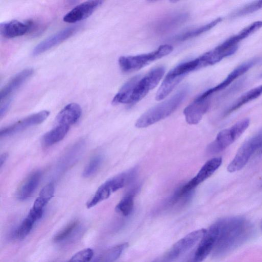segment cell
<instances>
[{
	"instance_id": "6da1fadb",
	"label": "cell",
	"mask_w": 262,
	"mask_h": 262,
	"mask_svg": "<svg viewBox=\"0 0 262 262\" xmlns=\"http://www.w3.org/2000/svg\"><path fill=\"white\" fill-rule=\"evenodd\" d=\"M217 222L219 232L212 251L214 257H222L241 245L252 232L249 222L242 217H229Z\"/></svg>"
},
{
	"instance_id": "7a4b0ae2",
	"label": "cell",
	"mask_w": 262,
	"mask_h": 262,
	"mask_svg": "<svg viewBox=\"0 0 262 262\" xmlns=\"http://www.w3.org/2000/svg\"><path fill=\"white\" fill-rule=\"evenodd\" d=\"M188 90L183 86L171 97L148 110L137 120L135 126L146 127L170 115L183 102Z\"/></svg>"
},
{
	"instance_id": "3957f363",
	"label": "cell",
	"mask_w": 262,
	"mask_h": 262,
	"mask_svg": "<svg viewBox=\"0 0 262 262\" xmlns=\"http://www.w3.org/2000/svg\"><path fill=\"white\" fill-rule=\"evenodd\" d=\"M200 68L198 57L176 66L167 74L156 93V99H164L187 74Z\"/></svg>"
},
{
	"instance_id": "277c9868",
	"label": "cell",
	"mask_w": 262,
	"mask_h": 262,
	"mask_svg": "<svg viewBox=\"0 0 262 262\" xmlns=\"http://www.w3.org/2000/svg\"><path fill=\"white\" fill-rule=\"evenodd\" d=\"M173 47L166 44L160 46L151 52L135 56H123L119 57L118 63L124 72H130L139 70L150 62L169 54Z\"/></svg>"
},
{
	"instance_id": "5b68a950",
	"label": "cell",
	"mask_w": 262,
	"mask_h": 262,
	"mask_svg": "<svg viewBox=\"0 0 262 262\" xmlns=\"http://www.w3.org/2000/svg\"><path fill=\"white\" fill-rule=\"evenodd\" d=\"M136 169L133 168L116 176L102 184L94 195L86 203V207L91 208L107 199L111 194L125 186L133 180Z\"/></svg>"
},
{
	"instance_id": "8992f818",
	"label": "cell",
	"mask_w": 262,
	"mask_h": 262,
	"mask_svg": "<svg viewBox=\"0 0 262 262\" xmlns=\"http://www.w3.org/2000/svg\"><path fill=\"white\" fill-rule=\"evenodd\" d=\"M222 163L221 157L213 158L207 161L194 178L175 191L170 198L171 201L177 203L182 198L186 197L198 185L209 178Z\"/></svg>"
},
{
	"instance_id": "52a82bcc",
	"label": "cell",
	"mask_w": 262,
	"mask_h": 262,
	"mask_svg": "<svg viewBox=\"0 0 262 262\" xmlns=\"http://www.w3.org/2000/svg\"><path fill=\"white\" fill-rule=\"evenodd\" d=\"M249 124L250 120L245 118L236 122L231 127L220 131L215 140L208 145V152L214 154L225 150L243 134Z\"/></svg>"
},
{
	"instance_id": "ba28073f",
	"label": "cell",
	"mask_w": 262,
	"mask_h": 262,
	"mask_svg": "<svg viewBox=\"0 0 262 262\" xmlns=\"http://www.w3.org/2000/svg\"><path fill=\"white\" fill-rule=\"evenodd\" d=\"M262 145V129L245 141L237 150L227 166V170L234 172L240 170L248 163L251 156Z\"/></svg>"
},
{
	"instance_id": "9c48e42d",
	"label": "cell",
	"mask_w": 262,
	"mask_h": 262,
	"mask_svg": "<svg viewBox=\"0 0 262 262\" xmlns=\"http://www.w3.org/2000/svg\"><path fill=\"white\" fill-rule=\"evenodd\" d=\"M164 73L165 68L158 67L151 70L144 77L140 78L134 89L129 104L137 103L143 98L158 85Z\"/></svg>"
},
{
	"instance_id": "30bf717a",
	"label": "cell",
	"mask_w": 262,
	"mask_h": 262,
	"mask_svg": "<svg viewBox=\"0 0 262 262\" xmlns=\"http://www.w3.org/2000/svg\"><path fill=\"white\" fill-rule=\"evenodd\" d=\"M206 232L205 229L197 230L182 238L172 246L161 262H171L177 259L201 240Z\"/></svg>"
},
{
	"instance_id": "8fae6325",
	"label": "cell",
	"mask_w": 262,
	"mask_h": 262,
	"mask_svg": "<svg viewBox=\"0 0 262 262\" xmlns=\"http://www.w3.org/2000/svg\"><path fill=\"white\" fill-rule=\"evenodd\" d=\"M219 232V225L215 222L211 225L204 235L193 254L194 262L202 261L212 251L214 246Z\"/></svg>"
},
{
	"instance_id": "7c38bea8",
	"label": "cell",
	"mask_w": 262,
	"mask_h": 262,
	"mask_svg": "<svg viewBox=\"0 0 262 262\" xmlns=\"http://www.w3.org/2000/svg\"><path fill=\"white\" fill-rule=\"evenodd\" d=\"M78 29L76 25L68 27L48 37L34 47L32 56H37L59 44L74 35Z\"/></svg>"
},
{
	"instance_id": "4fadbf2b",
	"label": "cell",
	"mask_w": 262,
	"mask_h": 262,
	"mask_svg": "<svg viewBox=\"0 0 262 262\" xmlns=\"http://www.w3.org/2000/svg\"><path fill=\"white\" fill-rule=\"evenodd\" d=\"M210 97L200 94L185 108L183 113L188 124H196L201 121L209 109Z\"/></svg>"
},
{
	"instance_id": "5bb4252c",
	"label": "cell",
	"mask_w": 262,
	"mask_h": 262,
	"mask_svg": "<svg viewBox=\"0 0 262 262\" xmlns=\"http://www.w3.org/2000/svg\"><path fill=\"white\" fill-rule=\"evenodd\" d=\"M50 112L43 110L31 115L14 124L2 129L1 137H5L16 134L29 127L39 124L43 122L49 116Z\"/></svg>"
},
{
	"instance_id": "9a60e30c",
	"label": "cell",
	"mask_w": 262,
	"mask_h": 262,
	"mask_svg": "<svg viewBox=\"0 0 262 262\" xmlns=\"http://www.w3.org/2000/svg\"><path fill=\"white\" fill-rule=\"evenodd\" d=\"M102 3L103 1L100 0L84 2L68 12L64 16L63 20L68 23H75L83 20L91 16Z\"/></svg>"
},
{
	"instance_id": "2e32d148",
	"label": "cell",
	"mask_w": 262,
	"mask_h": 262,
	"mask_svg": "<svg viewBox=\"0 0 262 262\" xmlns=\"http://www.w3.org/2000/svg\"><path fill=\"white\" fill-rule=\"evenodd\" d=\"M186 12H176L157 20L153 25L154 32L158 34L168 33L184 24L188 19Z\"/></svg>"
},
{
	"instance_id": "e0dca14e",
	"label": "cell",
	"mask_w": 262,
	"mask_h": 262,
	"mask_svg": "<svg viewBox=\"0 0 262 262\" xmlns=\"http://www.w3.org/2000/svg\"><path fill=\"white\" fill-rule=\"evenodd\" d=\"M258 61V58H254L246 61L234 69L227 77L220 84L215 86L206 90L202 94L205 97H210L212 94L226 88L236 78L248 71Z\"/></svg>"
},
{
	"instance_id": "ac0fdd59",
	"label": "cell",
	"mask_w": 262,
	"mask_h": 262,
	"mask_svg": "<svg viewBox=\"0 0 262 262\" xmlns=\"http://www.w3.org/2000/svg\"><path fill=\"white\" fill-rule=\"evenodd\" d=\"M32 68L25 69L16 74L1 90V101L11 100V96L33 74Z\"/></svg>"
},
{
	"instance_id": "d6986e66",
	"label": "cell",
	"mask_w": 262,
	"mask_h": 262,
	"mask_svg": "<svg viewBox=\"0 0 262 262\" xmlns=\"http://www.w3.org/2000/svg\"><path fill=\"white\" fill-rule=\"evenodd\" d=\"M33 25L31 20L24 22L12 20L1 24L0 32L5 38H13L25 35L32 29Z\"/></svg>"
},
{
	"instance_id": "ffe728a7",
	"label": "cell",
	"mask_w": 262,
	"mask_h": 262,
	"mask_svg": "<svg viewBox=\"0 0 262 262\" xmlns=\"http://www.w3.org/2000/svg\"><path fill=\"white\" fill-rule=\"evenodd\" d=\"M81 108L79 104L71 103L65 106L56 117L57 124L70 126L75 124L80 118Z\"/></svg>"
},
{
	"instance_id": "44dd1931",
	"label": "cell",
	"mask_w": 262,
	"mask_h": 262,
	"mask_svg": "<svg viewBox=\"0 0 262 262\" xmlns=\"http://www.w3.org/2000/svg\"><path fill=\"white\" fill-rule=\"evenodd\" d=\"M41 172L36 171L31 174L18 190L17 198L24 201L30 198L37 188L41 178Z\"/></svg>"
},
{
	"instance_id": "7402d4cb",
	"label": "cell",
	"mask_w": 262,
	"mask_h": 262,
	"mask_svg": "<svg viewBox=\"0 0 262 262\" xmlns=\"http://www.w3.org/2000/svg\"><path fill=\"white\" fill-rule=\"evenodd\" d=\"M140 78V76L137 75L125 83L114 97L112 104H129L134 89Z\"/></svg>"
},
{
	"instance_id": "603a6c76",
	"label": "cell",
	"mask_w": 262,
	"mask_h": 262,
	"mask_svg": "<svg viewBox=\"0 0 262 262\" xmlns=\"http://www.w3.org/2000/svg\"><path fill=\"white\" fill-rule=\"evenodd\" d=\"M42 214L31 209L27 216L23 220L15 232L16 237L24 239L30 233L35 222L42 217Z\"/></svg>"
},
{
	"instance_id": "cb8c5ba5",
	"label": "cell",
	"mask_w": 262,
	"mask_h": 262,
	"mask_svg": "<svg viewBox=\"0 0 262 262\" xmlns=\"http://www.w3.org/2000/svg\"><path fill=\"white\" fill-rule=\"evenodd\" d=\"M70 126L57 124L46 133L42 137V142L44 146H51L62 140L69 130Z\"/></svg>"
},
{
	"instance_id": "d4e9b609",
	"label": "cell",
	"mask_w": 262,
	"mask_h": 262,
	"mask_svg": "<svg viewBox=\"0 0 262 262\" xmlns=\"http://www.w3.org/2000/svg\"><path fill=\"white\" fill-rule=\"evenodd\" d=\"M221 20V18H217L207 24L180 33L174 36L173 40L177 42H182L196 37L198 35L210 30Z\"/></svg>"
},
{
	"instance_id": "484cf974",
	"label": "cell",
	"mask_w": 262,
	"mask_h": 262,
	"mask_svg": "<svg viewBox=\"0 0 262 262\" xmlns=\"http://www.w3.org/2000/svg\"><path fill=\"white\" fill-rule=\"evenodd\" d=\"M261 28H262V21H255L243 29L238 34L231 36L225 40L224 43L228 47L238 46V43L241 40L247 38Z\"/></svg>"
},
{
	"instance_id": "4316f807",
	"label": "cell",
	"mask_w": 262,
	"mask_h": 262,
	"mask_svg": "<svg viewBox=\"0 0 262 262\" xmlns=\"http://www.w3.org/2000/svg\"><path fill=\"white\" fill-rule=\"evenodd\" d=\"M262 94V85L254 88L239 97L225 112L229 115L248 102L255 99Z\"/></svg>"
},
{
	"instance_id": "83f0119b",
	"label": "cell",
	"mask_w": 262,
	"mask_h": 262,
	"mask_svg": "<svg viewBox=\"0 0 262 262\" xmlns=\"http://www.w3.org/2000/svg\"><path fill=\"white\" fill-rule=\"evenodd\" d=\"M127 246V243H123L112 247L97 257L93 262H114Z\"/></svg>"
},
{
	"instance_id": "f1b7e54d",
	"label": "cell",
	"mask_w": 262,
	"mask_h": 262,
	"mask_svg": "<svg viewBox=\"0 0 262 262\" xmlns=\"http://www.w3.org/2000/svg\"><path fill=\"white\" fill-rule=\"evenodd\" d=\"M137 189H134L126 194L116 207V211L124 216L129 215L134 208V200Z\"/></svg>"
},
{
	"instance_id": "f546056e",
	"label": "cell",
	"mask_w": 262,
	"mask_h": 262,
	"mask_svg": "<svg viewBox=\"0 0 262 262\" xmlns=\"http://www.w3.org/2000/svg\"><path fill=\"white\" fill-rule=\"evenodd\" d=\"M102 161V157L98 155L93 158L85 166L82 175L85 178H88L95 174L99 168Z\"/></svg>"
},
{
	"instance_id": "4dcf8cb0",
	"label": "cell",
	"mask_w": 262,
	"mask_h": 262,
	"mask_svg": "<svg viewBox=\"0 0 262 262\" xmlns=\"http://www.w3.org/2000/svg\"><path fill=\"white\" fill-rule=\"evenodd\" d=\"M54 193V185L52 183H50L45 186L41 190L36 200L44 206H46L53 198Z\"/></svg>"
},
{
	"instance_id": "1f68e13d",
	"label": "cell",
	"mask_w": 262,
	"mask_h": 262,
	"mask_svg": "<svg viewBox=\"0 0 262 262\" xmlns=\"http://www.w3.org/2000/svg\"><path fill=\"white\" fill-rule=\"evenodd\" d=\"M262 8V1H255L239 9L231 15L232 17H238L253 13Z\"/></svg>"
},
{
	"instance_id": "d6a6232c",
	"label": "cell",
	"mask_w": 262,
	"mask_h": 262,
	"mask_svg": "<svg viewBox=\"0 0 262 262\" xmlns=\"http://www.w3.org/2000/svg\"><path fill=\"white\" fill-rule=\"evenodd\" d=\"M94 252L92 249H84L75 254L67 262H89Z\"/></svg>"
},
{
	"instance_id": "836d02e7",
	"label": "cell",
	"mask_w": 262,
	"mask_h": 262,
	"mask_svg": "<svg viewBox=\"0 0 262 262\" xmlns=\"http://www.w3.org/2000/svg\"><path fill=\"white\" fill-rule=\"evenodd\" d=\"M78 225L77 221H74L68 224L64 228L59 232L54 237V241L59 242L68 237Z\"/></svg>"
},
{
	"instance_id": "e575fe53",
	"label": "cell",
	"mask_w": 262,
	"mask_h": 262,
	"mask_svg": "<svg viewBox=\"0 0 262 262\" xmlns=\"http://www.w3.org/2000/svg\"><path fill=\"white\" fill-rule=\"evenodd\" d=\"M8 155L7 153H4L0 157V167H2L4 163L6 162Z\"/></svg>"
},
{
	"instance_id": "d590c367",
	"label": "cell",
	"mask_w": 262,
	"mask_h": 262,
	"mask_svg": "<svg viewBox=\"0 0 262 262\" xmlns=\"http://www.w3.org/2000/svg\"><path fill=\"white\" fill-rule=\"evenodd\" d=\"M185 262H194L193 260V255L192 254L190 255Z\"/></svg>"
},
{
	"instance_id": "8d00e7d4",
	"label": "cell",
	"mask_w": 262,
	"mask_h": 262,
	"mask_svg": "<svg viewBox=\"0 0 262 262\" xmlns=\"http://www.w3.org/2000/svg\"><path fill=\"white\" fill-rule=\"evenodd\" d=\"M261 76L262 77V74H261Z\"/></svg>"
},
{
	"instance_id": "74e56055",
	"label": "cell",
	"mask_w": 262,
	"mask_h": 262,
	"mask_svg": "<svg viewBox=\"0 0 262 262\" xmlns=\"http://www.w3.org/2000/svg\"><path fill=\"white\" fill-rule=\"evenodd\" d=\"M154 262H158V261H154Z\"/></svg>"
}]
</instances>
